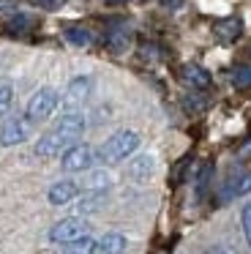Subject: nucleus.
I'll return each mask as SVG.
<instances>
[{"mask_svg":"<svg viewBox=\"0 0 251 254\" xmlns=\"http://www.w3.org/2000/svg\"><path fill=\"white\" fill-rule=\"evenodd\" d=\"M126 246H128L126 235H120V232H107V235L98 241V254H123Z\"/></svg>","mask_w":251,"mask_h":254,"instance_id":"4468645a","label":"nucleus"},{"mask_svg":"<svg viewBox=\"0 0 251 254\" xmlns=\"http://www.w3.org/2000/svg\"><path fill=\"white\" fill-rule=\"evenodd\" d=\"M65 41L71 47H90L93 44V33L87 28H68L65 30Z\"/></svg>","mask_w":251,"mask_h":254,"instance_id":"f3484780","label":"nucleus"},{"mask_svg":"<svg viewBox=\"0 0 251 254\" xmlns=\"http://www.w3.org/2000/svg\"><path fill=\"white\" fill-rule=\"evenodd\" d=\"M104 199H107V191H87V197L76 205V210H79V216L93 213V210H98L104 205Z\"/></svg>","mask_w":251,"mask_h":254,"instance_id":"dca6fc26","label":"nucleus"},{"mask_svg":"<svg viewBox=\"0 0 251 254\" xmlns=\"http://www.w3.org/2000/svg\"><path fill=\"white\" fill-rule=\"evenodd\" d=\"M36 28H38V19L30 17V14H14V17L5 22V30L14 33V36H27L30 30H36Z\"/></svg>","mask_w":251,"mask_h":254,"instance_id":"ddd939ff","label":"nucleus"},{"mask_svg":"<svg viewBox=\"0 0 251 254\" xmlns=\"http://www.w3.org/2000/svg\"><path fill=\"white\" fill-rule=\"evenodd\" d=\"M180 77H183V82L188 85V88H194V90H207L213 85L210 71L202 68L199 63H186V66L180 68Z\"/></svg>","mask_w":251,"mask_h":254,"instance_id":"1a4fd4ad","label":"nucleus"},{"mask_svg":"<svg viewBox=\"0 0 251 254\" xmlns=\"http://www.w3.org/2000/svg\"><path fill=\"white\" fill-rule=\"evenodd\" d=\"M87 191H109V175L107 172H90L85 181Z\"/></svg>","mask_w":251,"mask_h":254,"instance_id":"a211bd4d","label":"nucleus"},{"mask_svg":"<svg viewBox=\"0 0 251 254\" xmlns=\"http://www.w3.org/2000/svg\"><path fill=\"white\" fill-rule=\"evenodd\" d=\"M104 3H134V0H104Z\"/></svg>","mask_w":251,"mask_h":254,"instance_id":"393cba45","label":"nucleus"},{"mask_svg":"<svg viewBox=\"0 0 251 254\" xmlns=\"http://www.w3.org/2000/svg\"><path fill=\"white\" fill-rule=\"evenodd\" d=\"M36 6H41V8H58V6H63V0H33Z\"/></svg>","mask_w":251,"mask_h":254,"instance_id":"4be33fe9","label":"nucleus"},{"mask_svg":"<svg viewBox=\"0 0 251 254\" xmlns=\"http://www.w3.org/2000/svg\"><path fill=\"white\" fill-rule=\"evenodd\" d=\"M136 148H139V134L123 128V131H115L109 139H104V145L96 150V159L101 164H118V161L128 159Z\"/></svg>","mask_w":251,"mask_h":254,"instance_id":"f03ea898","label":"nucleus"},{"mask_svg":"<svg viewBox=\"0 0 251 254\" xmlns=\"http://www.w3.org/2000/svg\"><path fill=\"white\" fill-rule=\"evenodd\" d=\"M240 33H243V22H240L238 17H224L213 25V36H216L221 44H235V41L240 39Z\"/></svg>","mask_w":251,"mask_h":254,"instance_id":"9d476101","label":"nucleus"},{"mask_svg":"<svg viewBox=\"0 0 251 254\" xmlns=\"http://www.w3.org/2000/svg\"><path fill=\"white\" fill-rule=\"evenodd\" d=\"M82 131H85V118H82L79 112H65V115L52 126V131H47L36 142V156L52 159V156L63 153L65 148H71V145L82 137Z\"/></svg>","mask_w":251,"mask_h":254,"instance_id":"f257e3e1","label":"nucleus"},{"mask_svg":"<svg viewBox=\"0 0 251 254\" xmlns=\"http://www.w3.org/2000/svg\"><path fill=\"white\" fill-rule=\"evenodd\" d=\"M30 126L33 123L27 121V118H11V121H5L3 128H0V145H3V148L22 145L30 137Z\"/></svg>","mask_w":251,"mask_h":254,"instance_id":"0eeeda50","label":"nucleus"},{"mask_svg":"<svg viewBox=\"0 0 251 254\" xmlns=\"http://www.w3.org/2000/svg\"><path fill=\"white\" fill-rule=\"evenodd\" d=\"M161 6H167V8H180V6H183V0H161Z\"/></svg>","mask_w":251,"mask_h":254,"instance_id":"5701e85b","label":"nucleus"},{"mask_svg":"<svg viewBox=\"0 0 251 254\" xmlns=\"http://www.w3.org/2000/svg\"><path fill=\"white\" fill-rule=\"evenodd\" d=\"M76 197H79V183L76 181H58V183H52L49 191H47L49 205H68V202H74Z\"/></svg>","mask_w":251,"mask_h":254,"instance_id":"6e6552de","label":"nucleus"},{"mask_svg":"<svg viewBox=\"0 0 251 254\" xmlns=\"http://www.w3.org/2000/svg\"><path fill=\"white\" fill-rule=\"evenodd\" d=\"M55 110H58V93L52 88H41L30 96V101L25 107V118L30 123H44Z\"/></svg>","mask_w":251,"mask_h":254,"instance_id":"7ed1b4c3","label":"nucleus"},{"mask_svg":"<svg viewBox=\"0 0 251 254\" xmlns=\"http://www.w3.org/2000/svg\"><path fill=\"white\" fill-rule=\"evenodd\" d=\"M90 93H93V79L90 77H74L63 93L65 112H79V107L90 99Z\"/></svg>","mask_w":251,"mask_h":254,"instance_id":"423d86ee","label":"nucleus"},{"mask_svg":"<svg viewBox=\"0 0 251 254\" xmlns=\"http://www.w3.org/2000/svg\"><path fill=\"white\" fill-rule=\"evenodd\" d=\"M229 79H232L238 88H246V85H251V66H240L235 68L232 74H229Z\"/></svg>","mask_w":251,"mask_h":254,"instance_id":"aec40b11","label":"nucleus"},{"mask_svg":"<svg viewBox=\"0 0 251 254\" xmlns=\"http://www.w3.org/2000/svg\"><path fill=\"white\" fill-rule=\"evenodd\" d=\"M205 254H224V252H221V249H216V246H213V249H207Z\"/></svg>","mask_w":251,"mask_h":254,"instance_id":"b1692460","label":"nucleus"},{"mask_svg":"<svg viewBox=\"0 0 251 254\" xmlns=\"http://www.w3.org/2000/svg\"><path fill=\"white\" fill-rule=\"evenodd\" d=\"M11 101H14V88L8 79H0V115L11 110Z\"/></svg>","mask_w":251,"mask_h":254,"instance_id":"6ab92c4d","label":"nucleus"},{"mask_svg":"<svg viewBox=\"0 0 251 254\" xmlns=\"http://www.w3.org/2000/svg\"><path fill=\"white\" fill-rule=\"evenodd\" d=\"M153 170H156V161H153V156H136V159H131L128 164V178L136 183H147L153 178Z\"/></svg>","mask_w":251,"mask_h":254,"instance_id":"9b49d317","label":"nucleus"},{"mask_svg":"<svg viewBox=\"0 0 251 254\" xmlns=\"http://www.w3.org/2000/svg\"><path fill=\"white\" fill-rule=\"evenodd\" d=\"M87 235V221L79 219V216H68V219H60L58 224H52V230H49V241L52 243H71L76 241V238Z\"/></svg>","mask_w":251,"mask_h":254,"instance_id":"39448f33","label":"nucleus"},{"mask_svg":"<svg viewBox=\"0 0 251 254\" xmlns=\"http://www.w3.org/2000/svg\"><path fill=\"white\" fill-rule=\"evenodd\" d=\"M96 161V150L90 145H82V142H74L71 148L63 150V159H60V167L65 172H85L90 170V164Z\"/></svg>","mask_w":251,"mask_h":254,"instance_id":"20e7f679","label":"nucleus"},{"mask_svg":"<svg viewBox=\"0 0 251 254\" xmlns=\"http://www.w3.org/2000/svg\"><path fill=\"white\" fill-rule=\"evenodd\" d=\"M240 224H243V235H246V243H249V252H251V202H246L243 210H240Z\"/></svg>","mask_w":251,"mask_h":254,"instance_id":"412c9836","label":"nucleus"},{"mask_svg":"<svg viewBox=\"0 0 251 254\" xmlns=\"http://www.w3.org/2000/svg\"><path fill=\"white\" fill-rule=\"evenodd\" d=\"M249 191H251V172H240L238 178H232L221 189V202H229V199L240 197V194H249Z\"/></svg>","mask_w":251,"mask_h":254,"instance_id":"f8f14e48","label":"nucleus"},{"mask_svg":"<svg viewBox=\"0 0 251 254\" xmlns=\"http://www.w3.org/2000/svg\"><path fill=\"white\" fill-rule=\"evenodd\" d=\"M98 252V241L90 235H82L71 243H63V254H96Z\"/></svg>","mask_w":251,"mask_h":254,"instance_id":"2eb2a0df","label":"nucleus"}]
</instances>
